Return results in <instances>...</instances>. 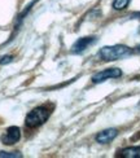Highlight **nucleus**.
<instances>
[{"mask_svg":"<svg viewBox=\"0 0 140 158\" xmlns=\"http://www.w3.org/2000/svg\"><path fill=\"white\" fill-rule=\"evenodd\" d=\"M6 157H11V158H21L22 154H19L17 152L15 153H6V152H0V158H6Z\"/></svg>","mask_w":140,"mask_h":158,"instance_id":"obj_9","label":"nucleus"},{"mask_svg":"<svg viewBox=\"0 0 140 158\" xmlns=\"http://www.w3.org/2000/svg\"><path fill=\"white\" fill-rule=\"evenodd\" d=\"M118 135V131L116 128H108L105 131H101L100 134H97L96 136V141L100 144H108L110 143L114 137Z\"/></svg>","mask_w":140,"mask_h":158,"instance_id":"obj_6","label":"nucleus"},{"mask_svg":"<svg viewBox=\"0 0 140 158\" xmlns=\"http://www.w3.org/2000/svg\"><path fill=\"white\" fill-rule=\"evenodd\" d=\"M49 115H51V108L48 105L35 108L26 117V126L30 128H35L38 126H40V124H43L49 118Z\"/></svg>","mask_w":140,"mask_h":158,"instance_id":"obj_2","label":"nucleus"},{"mask_svg":"<svg viewBox=\"0 0 140 158\" xmlns=\"http://www.w3.org/2000/svg\"><path fill=\"white\" fill-rule=\"evenodd\" d=\"M132 53V49L126 47V45H110V47H104L99 52V56L104 61H114L119 58L127 57Z\"/></svg>","mask_w":140,"mask_h":158,"instance_id":"obj_1","label":"nucleus"},{"mask_svg":"<svg viewBox=\"0 0 140 158\" xmlns=\"http://www.w3.org/2000/svg\"><path fill=\"white\" fill-rule=\"evenodd\" d=\"M11 58H12L11 56H9V57H4V58H3V61H2V64H5L6 61H11Z\"/></svg>","mask_w":140,"mask_h":158,"instance_id":"obj_10","label":"nucleus"},{"mask_svg":"<svg viewBox=\"0 0 140 158\" xmlns=\"http://www.w3.org/2000/svg\"><path fill=\"white\" fill-rule=\"evenodd\" d=\"M119 156L125 158H140V147H130L119 152Z\"/></svg>","mask_w":140,"mask_h":158,"instance_id":"obj_7","label":"nucleus"},{"mask_svg":"<svg viewBox=\"0 0 140 158\" xmlns=\"http://www.w3.org/2000/svg\"><path fill=\"white\" fill-rule=\"evenodd\" d=\"M129 3H130V0H114L113 2V8L117 10H122L129 5Z\"/></svg>","mask_w":140,"mask_h":158,"instance_id":"obj_8","label":"nucleus"},{"mask_svg":"<svg viewBox=\"0 0 140 158\" xmlns=\"http://www.w3.org/2000/svg\"><path fill=\"white\" fill-rule=\"evenodd\" d=\"M19 137H21V131H19V128L16 126H12L3 134L2 141L5 145H13V144H16L19 140Z\"/></svg>","mask_w":140,"mask_h":158,"instance_id":"obj_4","label":"nucleus"},{"mask_svg":"<svg viewBox=\"0 0 140 158\" xmlns=\"http://www.w3.org/2000/svg\"><path fill=\"white\" fill-rule=\"evenodd\" d=\"M93 43H96V38H93V36L82 38V39H79L78 42H75V44L73 45L71 52L73 53H82V52H84Z\"/></svg>","mask_w":140,"mask_h":158,"instance_id":"obj_5","label":"nucleus"},{"mask_svg":"<svg viewBox=\"0 0 140 158\" xmlns=\"http://www.w3.org/2000/svg\"><path fill=\"white\" fill-rule=\"evenodd\" d=\"M132 52H135V53H140V44L138 45V47L134 49V51H132Z\"/></svg>","mask_w":140,"mask_h":158,"instance_id":"obj_11","label":"nucleus"},{"mask_svg":"<svg viewBox=\"0 0 140 158\" xmlns=\"http://www.w3.org/2000/svg\"><path fill=\"white\" fill-rule=\"evenodd\" d=\"M121 75H122L121 70L117 68H113V69H106V70L100 71V73H96L92 77V81H93V83H101L109 78H119Z\"/></svg>","mask_w":140,"mask_h":158,"instance_id":"obj_3","label":"nucleus"}]
</instances>
